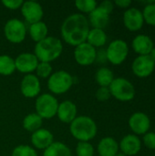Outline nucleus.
Instances as JSON below:
<instances>
[{
	"label": "nucleus",
	"instance_id": "1",
	"mask_svg": "<svg viewBox=\"0 0 155 156\" xmlns=\"http://www.w3.org/2000/svg\"><path fill=\"white\" fill-rule=\"evenodd\" d=\"M89 31V20L81 13L69 15L61 25V37L63 40L73 47L86 42Z\"/></svg>",
	"mask_w": 155,
	"mask_h": 156
},
{
	"label": "nucleus",
	"instance_id": "2",
	"mask_svg": "<svg viewBox=\"0 0 155 156\" xmlns=\"http://www.w3.org/2000/svg\"><path fill=\"white\" fill-rule=\"evenodd\" d=\"M63 51V45L59 38L56 37H47L37 42L34 48V54L39 62H48L58 58Z\"/></svg>",
	"mask_w": 155,
	"mask_h": 156
},
{
	"label": "nucleus",
	"instance_id": "3",
	"mask_svg": "<svg viewBox=\"0 0 155 156\" xmlns=\"http://www.w3.org/2000/svg\"><path fill=\"white\" fill-rule=\"evenodd\" d=\"M69 132L79 142H90L97 135L98 127L92 118L81 115L77 116L69 124Z\"/></svg>",
	"mask_w": 155,
	"mask_h": 156
},
{
	"label": "nucleus",
	"instance_id": "4",
	"mask_svg": "<svg viewBox=\"0 0 155 156\" xmlns=\"http://www.w3.org/2000/svg\"><path fill=\"white\" fill-rule=\"evenodd\" d=\"M111 95L120 101H130L134 99L136 90L133 84L125 78H114L109 86Z\"/></svg>",
	"mask_w": 155,
	"mask_h": 156
},
{
	"label": "nucleus",
	"instance_id": "5",
	"mask_svg": "<svg viewBox=\"0 0 155 156\" xmlns=\"http://www.w3.org/2000/svg\"><path fill=\"white\" fill-rule=\"evenodd\" d=\"M58 104L59 103L54 95L50 93H43L38 95L36 100V113L38 114L42 119L49 120L57 115Z\"/></svg>",
	"mask_w": 155,
	"mask_h": 156
},
{
	"label": "nucleus",
	"instance_id": "6",
	"mask_svg": "<svg viewBox=\"0 0 155 156\" xmlns=\"http://www.w3.org/2000/svg\"><path fill=\"white\" fill-rule=\"evenodd\" d=\"M73 77L66 70H58L48 80V88L53 94H63L73 85Z\"/></svg>",
	"mask_w": 155,
	"mask_h": 156
},
{
	"label": "nucleus",
	"instance_id": "7",
	"mask_svg": "<svg viewBox=\"0 0 155 156\" xmlns=\"http://www.w3.org/2000/svg\"><path fill=\"white\" fill-rule=\"evenodd\" d=\"M26 27L25 23L17 18H12L6 21L4 27V34L5 38L14 44L23 42L26 36Z\"/></svg>",
	"mask_w": 155,
	"mask_h": 156
},
{
	"label": "nucleus",
	"instance_id": "8",
	"mask_svg": "<svg viewBox=\"0 0 155 156\" xmlns=\"http://www.w3.org/2000/svg\"><path fill=\"white\" fill-rule=\"evenodd\" d=\"M107 60L113 65H121L129 55V47L126 41L115 39L111 41L106 48Z\"/></svg>",
	"mask_w": 155,
	"mask_h": 156
},
{
	"label": "nucleus",
	"instance_id": "9",
	"mask_svg": "<svg viewBox=\"0 0 155 156\" xmlns=\"http://www.w3.org/2000/svg\"><path fill=\"white\" fill-rule=\"evenodd\" d=\"M132 70L138 78H147L155 70V62L149 55L138 56L132 63Z\"/></svg>",
	"mask_w": 155,
	"mask_h": 156
},
{
	"label": "nucleus",
	"instance_id": "10",
	"mask_svg": "<svg viewBox=\"0 0 155 156\" xmlns=\"http://www.w3.org/2000/svg\"><path fill=\"white\" fill-rule=\"evenodd\" d=\"M97 49L87 42L77 47L74 50V58L80 66H90L96 61Z\"/></svg>",
	"mask_w": 155,
	"mask_h": 156
},
{
	"label": "nucleus",
	"instance_id": "11",
	"mask_svg": "<svg viewBox=\"0 0 155 156\" xmlns=\"http://www.w3.org/2000/svg\"><path fill=\"white\" fill-rule=\"evenodd\" d=\"M129 127L135 135H144L150 130L151 120L146 113L137 112L129 118Z\"/></svg>",
	"mask_w": 155,
	"mask_h": 156
},
{
	"label": "nucleus",
	"instance_id": "12",
	"mask_svg": "<svg viewBox=\"0 0 155 156\" xmlns=\"http://www.w3.org/2000/svg\"><path fill=\"white\" fill-rule=\"evenodd\" d=\"M20 9L22 16L29 25L41 21L44 16L43 7L39 3L36 1L24 2Z\"/></svg>",
	"mask_w": 155,
	"mask_h": 156
},
{
	"label": "nucleus",
	"instance_id": "13",
	"mask_svg": "<svg viewBox=\"0 0 155 156\" xmlns=\"http://www.w3.org/2000/svg\"><path fill=\"white\" fill-rule=\"evenodd\" d=\"M41 90V84L39 79L34 74H26L21 80L20 91L26 98L37 97Z\"/></svg>",
	"mask_w": 155,
	"mask_h": 156
},
{
	"label": "nucleus",
	"instance_id": "14",
	"mask_svg": "<svg viewBox=\"0 0 155 156\" xmlns=\"http://www.w3.org/2000/svg\"><path fill=\"white\" fill-rule=\"evenodd\" d=\"M122 19L125 27L132 32L140 30L144 24L143 12L136 7H129L126 9L123 13Z\"/></svg>",
	"mask_w": 155,
	"mask_h": 156
},
{
	"label": "nucleus",
	"instance_id": "15",
	"mask_svg": "<svg viewBox=\"0 0 155 156\" xmlns=\"http://www.w3.org/2000/svg\"><path fill=\"white\" fill-rule=\"evenodd\" d=\"M38 63L39 61L34 53H21L15 58L16 69L26 75L31 74V72L35 71Z\"/></svg>",
	"mask_w": 155,
	"mask_h": 156
},
{
	"label": "nucleus",
	"instance_id": "16",
	"mask_svg": "<svg viewBox=\"0 0 155 156\" xmlns=\"http://www.w3.org/2000/svg\"><path fill=\"white\" fill-rule=\"evenodd\" d=\"M119 148L125 155L134 156L142 149V141L135 134H127L121 140Z\"/></svg>",
	"mask_w": 155,
	"mask_h": 156
},
{
	"label": "nucleus",
	"instance_id": "17",
	"mask_svg": "<svg viewBox=\"0 0 155 156\" xmlns=\"http://www.w3.org/2000/svg\"><path fill=\"white\" fill-rule=\"evenodd\" d=\"M31 143L36 149L46 150L54 143V136L49 130L40 128L39 130L32 133Z\"/></svg>",
	"mask_w": 155,
	"mask_h": 156
},
{
	"label": "nucleus",
	"instance_id": "18",
	"mask_svg": "<svg viewBox=\"0 0 155 156\" xmlns=\"http://www.w3.org/2000/svg\"><path fill=\"white\" fill-rule=\"evenodd\" d=\"M77 106L71 101H63L58 104L57 116L64 123H71L77 117Z\"/></svg>",
	"mask_w": 155,
	"mask_h": 156
},
{
	"label": "nucleus",
	"instance_id": "19",
	"mask_svg": "<svg viewBox=\"0 0 155 156\" xmlns=\"http://www.w3.org/2000/svg\"><path fill=\"white\" fill-rule=\"evenodd\" d=\"M132 47L133 51L139 56H144L150 54L154 45L153 39L148 35L139 34L132 39Z\"/></svg>",
	"mask_w": 155,
	"mask_h": 156
},
{
	"label": "nucleus",
	"instance_id": "20",
	"mask_svg": "<svg viewBox=\"0 0 155 156\" xmlns=\"http://www.w3.org/2000/svg\"><path fill=\"white\" fill-rule=\"evenodd\" d=\"M88 20L93 28L104 29L110 22V14L98 5L90 14H89Z\"/></svg>",
	"mask_w": 155,
	"mask_h": 156
},
{
	"label": "nucleus",
	"instance_id": "21",
	"mask_svg": "<svg viewBox=\"0 0 155 156\" xmlns=\"http://www.w3.org/2000/svg\"><path fill=\"white\" fill-rule=\"evenodd\" d=\"M119 144L112 137L102 138L97 147V151L100 156H115L119 153Z\"/></svg>",
	"mask_w": 155,
	"mask_h": 156
},
{
	"label": "nucleus",
	"instance_id": "22",
	"mask_svg": "<svg viewBox=\"0 0 155 156\" xmlns=\"http://www.w3.org/2000/svg\"><path fill=\"white\" fill-rule=\"evenodd\" d=\"M107 34L103 29L91 28L89 31L86 42L91 45L95 48H100L107 43Z\"/></svg>",
	"mask_w": 155,
	"mask_h": 156
},
{
	"label": "nucleus",
	"instance_id": "23",
	"mask_svg": "<svg viewBox=\"0 0 155 156\" xmlns=\"http://www.w3.org/2000/svg\"><path fill=\"white\" fill-rule=\"evenodd\" d=\"M48 26L42 21L31 24L28 27V34L30 37L32 38V40H34L37 43L45 39L48 37Z\"/></svg>",
	"mask_w": 155,
	"mask_h": 156
},
{
	"label": "nucleus",
	"instance_id": "24",
	"mask_svg": "<svg viewBox=\"0 0 155 156\" xmlns=\"http://www.w3.org/2000/svg\"><path fill=\"white\" fill-rule=\"evenodd\" d=\"M43 156H72L69 147L60 142H54L49 147L44 150Z\"/></svg>",
	"mask_w": 155,
	"mask_h": 156
},
{
	"label": "nucleus",
	"instance_id": "25",
	"mask_svg": "<svg viewBox=\"0 0 155 156\" xmlns=\"http://www.w3.org/2000/svg\"><path fill=\"white\" fill-rule=\"evenodd\" d=\"M42 122H43V119L36 112H33L27 114L24 118L22 125L26 131L29 133H34L41 128Z\"/></svg>",
	"mask_w": 155,
	"mask_h": 156
},
{
	"label": "nucleus",
	"instance_id": "26",
	"mask_svg": "<svg viewBox=\"0 0 155 156\" xmlns=\"http://www.w3.org/2000/svg\"><path fill=\"white\" fill-rule=\"evenodd\" d=\"M114 80L113 72L106 67L100 68L95 74V80L100 87H109Z\"/></svg>",
	"mask_w": 155,
	"mask_h": 156
},
{
	"label": "nucleus",
	"instance_id": "27",
	"mask_svg": "<svg viewBox=\"0 0 155 156\" xmlns=\"http://www.w3.org/2000/svg\"><path fill=\"white\" fill-rule=\"evenodd\" d=\"M16 70L15 58L8 55H0V75L10 76Z\"/></svg>",
	"mask_w": 155,
	"mask_h": 156
},
{
	"label": "nucleus",
	"instance_id": "28",
	"mask_svg": "<svg viewBox=\"0 0 155 156\" xmlns=\"http://www.w3.org/2000/svg\"><path fill=\"white\" fill-rule=\"evenodd\" d=\"M75 5L81 13L90 14L98 6V4L94 0H77Z\"/></svg>",
	"mask_w": 155,
	"mask_h": 156
},
{
	"label": "nucleus",
	"instance_id": "29",
	"mask_svg": "<svg viewBox=\"0 0 155 156\" xmlns=\"http://www.w3.org/2000/svg\"><path fill=\"white\" fill-rule=\"evenodd\" d=\"M76 154L78 156H93L94 147L90 142H79L76 147Z\"/></svg>",
	"mask_w": 155,
	"mask_h": 156
},
{
	"label": "nucleus",
	"instance_id": "30",
	"mask_svg": "<svg viewBox=\"0 0 155 156\" xmlns=\"http://www.w3.org/2000/svg\"><path fill=\"white\" fill-rule=\"evenodd\" d=\"M143 12V20L150 26L155 27V3L144 5Z\"/></svg>",
	"mask_w": 155,
	"mask_h": 156
},
{
	"label": "nucleus",
	"instance_id": "31",
	"mask_svg": "<svg viewBox=\"0 0 155 156\" xmlns=\"http://www.w3.org/2000/svg\"><path fill=\"white\" fill-rule=\"evenodd\" d=\"M11 156H37V154L33 147L26 144H22L16 146L13 150Z\"/></svg>",
	"mask_w": 155,
	"mask_h": 156
},
{
	"label": "nucleus",
	"instance_id": "32",
	"mask_svg": "<svg viewBox=\"0 0 155 156\" xmlns=\"http://www.w3.org/2000/svg\"><path fill=\"white\" fill-rule=\"evenodd\" d=\"M35 71L37 78H49L52 74V66L50 65V63L48 62H39Z\"/></svg>",
	"mask_w": 155,
	"mask_h": 156
},
{
	"label": "nucleus",
	"instance_id": "33",
	"mask_svg": "<svg viewBox=\"0 0 155 156\" xmlns=\"http://www.w3.org/2000/svg\"><path fill=\"white\" fill-rule=\"evenodd\" d=\"M95 97L100 101H108L111 97L109 87H100L95 93Z\"/></svg>",
	"mask_w": 155,
	"mask_h": 156
},
{
	"label": "nucleus",
	"instance_id": "34",
	"mask_svg": "<svg viewBox=\"0 0 155 156\" xmlns=\"http://www.w3.org/2000/svg\"><path fill=\"white\" fill-rule=\"evenodd\" d=\"M143 144L146 148L150 150H155V133L154 132H148L143 135Z\"/></svg>",
	"mask_w": 155,
	"mask_h": 156
},
{
	"label": "nucleus",
	"instance_id": "35",
	"mask_svg": "<svg viewBox=\"0 0 155 156\" xmlns=\"http://www.w3.org/2000/svg\"><path fill=\"white\" fill-rule=\"evenodd\" d=\"M22 0H3L2 4L5 5V7L10 9V10H16L21 8L23 5Z\"/></svg>",
	"mask_w": 155,
	"mask_h": 156
},
{
	"label": "nucleus",
	"instance_id": "36",
	"mask_svg": "<svg viewBox=\"0 0 155 156\" xmlns=\"http://www.w3.org/2000/svg\"><path fill=\"white\" fill-rule=\"evenodd\" d=\"M96 61L100 63H105L107 60V55H106V49L103 48H100L99 50H97L96 53Z\"/></svg>",
	"mask_w": 155,
	"mask_h": 156
},
{
	"label": "nucleus",
	"instance_id": "37",
	"mask_svg": "<svg viewBox=\"0 0 155 156\" xmlns=\"http://www.w3.org/2000/svg\"><path fill=\"white\" fill-rule=\"evenodd\" d=\"M99 6H100L102 9H104L107 13H109L110 15L111 14V12L113 11V9H114V4H113V2H111V1H110V0H105V1H103V2H101L100 4V5Z\"/></svg>",
	"mask_w": 155,
	"mask_h": 156
},
{
	"label": "nucleus",
	"instance_id": "38",
	"mask_svg": "<svg viewBox=\"0 0 155 156\" xmlns=\"http://www.w3.org/2000/svg\"><path fill=\"white\" fill-rule=\"evenodd\" d=\"M113 4L116 5L117 6L121 7V8L128 9L132 5V1L131 0H115Z\"/></svg>",
	"mask_w": 155,
	"mask_h": 156
},
{
	"label": "nucleus",
	"instance_id": "39",
	"mask_svg": "<svg viewBox=\"0 0 155 156\" xmlns=\"http://www.w3.org/2000/svg\"><path fill=\"white\" fill-rule=\"evenodd\" d=\"M149 56H150V58L153 60L155 62V47H153V48L152 49V51L150 52V54H149Z\"/></svg>",
	"mask_w": 155,
	"mask_h": 156
},
{
	"label": "nucleus",
	"instance_id": "40",
	"mask_svg": "<svg viewBox=\"0 0 155 156\" xmlns=\"http://www.w3.org/2000/svg\"><path fill=\"white\" fill-rule=\"evenodd\" d=\"M115 156H127V155H125V154H124L123 153H122V152H119V153H118V154H117Z\"/></svg>",
	"mask_w": 155,
	"mask_h": 156
},
{
	"label": "nucleus",
	"instance_id": "41",
	"mask_svg": "<svg viewBox=\"0 0 155 156\" xmlns=\"http://www.w3.org/2000/svg\"><path fill=\"white\" fill-rule=\"evenodd\" d=\"M154 133H155V132H154Z\"/></svg>",
	"mask_w": 155,
	"mask_h": 156
}]
</instances>
